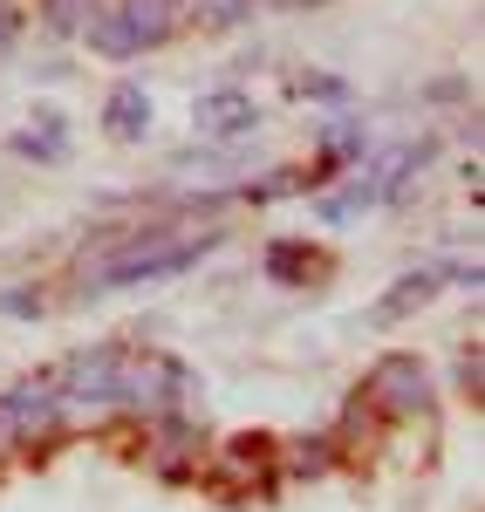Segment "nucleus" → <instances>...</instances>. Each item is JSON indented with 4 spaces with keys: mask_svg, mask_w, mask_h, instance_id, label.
<instances>
[{
    "mask_svg": "<svg viewBox=\"0 0 485 512\" xmlns=\"http://www.w3.org/2000/svg\"><path fill=\"white\" fill-rule=\"evenodd\" d=\"M178 369L164 355H144V362H117V403H137L151 417H171V396H178Z\"/></svg>",
    "mask_w": 485,
    "mask_h": 512,
    "instance_id": "7ed1b4c3",
    "label": "nucleus"
},
{
    "mask_svg": "<svg viewBox=\"0 0 485 512\" xmlns=\"http://www.w3.org/2000/svg\"><path fill=\"white\" fill-rule=\"evenodd\" d=\"M14 48V0H0V55Z\"/></svg>",
    "mask_w": 485,
    "mask_h": 512,
    "instance_id": "a211bd4d",
    "label": "nucleus"
},
{
    "mask_svg": "<svg viewBox=\"0 0 485 512\" xmlns=\"http://www.w3.org/2000/svg\"><path fill=\"white\" fill-rule=\"evenodd\" d=\"M363 205H376V185H369L363 171H356V178H349V185H335V192L322 198V219H356V212H363Z\"/></svg>",
    "mask_w": 485,
    "mask_h": 512,
    "instance_id": "ddd939ff",
    "label": "nucleus"
},
{
    "mask_svg": "<svg viewBox=\"0 0 485 512\" xmlns=\"http://www.w3.org/2000/svg\"><path fill=\"white\" fill-rule=\"evenodd\" d=\"M0 451H7V431H0Z\"/></svg>",
    "mask_w": 485,
    "mask_h": 512,
    "instance_id": "aec40b11",
    "label": "nucleus"
},
{
    "mask_svg": "<svg viewBox=\"0 0 485 512\" xmlns=\"http://www.w3.org/2000/svg\"><path fill=\"white\" fill-rule=\"evenodd\" d=\"M205 239H178V233H137L123 239L110 260H96L89 280L96 287H137V280H164V274H185L192 260H199Z\"/></svg>",
    "mask_w": 485,
    "mask_h": 512,
    "instance_id": "f257e3e1",
    "label": "nucleus"
},
{
    "mask_svg": "<svg viewBox=\"0 0 485 512\" xmlns=\"http://www.w3.org/2000/svg\"><path fill=\"white\" fill-rule=\"evenodd\" d=\"M192 123H199L205 137H240V130L260 123V110H253V96H246V89H212V96L192 103Z\"/></svg>",
    "mask_w": 485,
    "mask_h": 512,
    "instance_id": "423d86ee",
    "label": "nucleus"
},
{
    "mask_svg": "<svg viewBox=\"0 0 485 512\" xmlns=\"http://www.w3.org/2000/svg\"><path fill=\"white\" fill-rule=\"evenodd\" d=\"M48 28L55 35H82L89 28V0H48Z\"/></svg>",
    "mask_w": 485,
    "mask_h": 512,
    "instance_id": "dca6fc26",
    "label": "nucleus"
},
{
    "mask_svg": "<svg viewBox=\"0 0 485 512\" xmlns=\"http://www.w3.org/2000/svg\"><path fill=\"white\" fill-rule=\"evenodd\" d=\"M281 7H328V0H281Z\"/></svg>",
    "mask_w": 485,
    "mask_h": 512,
    "instance_id": "6ab92c4d",
    "label": "nucleus"
},
{
    "mask_svg": "<svg viewBox=\"0 0 485 512\" xmlns=\"http://www.w3.org/2000/svg\"><path fill=\"white\" fill-rule=\"evenodd\" d=\"M82 35H89V48H96V55H110V62H130V55H144L137 41L123 35V21H117V14H103V21H89Z\"/></svg>",
    "mask_w": 485,
    "mask_h": 512,
    "instance_id": "f8f14e48",
    "label": "nucleus"
},
{
    "mask_svg": "<svg viewBox=\"0 0 485 512\" xmlns=\"http://www.w3.org/2000/svg\"><path fill=\"white\" fill-rule=\"evenodd\" d=\"M0 315L35 321V315H41V294H28V287H7V294H0Z\"/></svg>",
    "mask_w": 485,
    "mask_h": 512,
    "instance_id": "f3484780",
    "label": "nucleus"
},
{
    "mask_svg": "<svg viewBox=\"0 0 485 512\" xmlns=\"http://www.w3.org/2000/svg\"><path fill=\"white\" fill-rule=\"evenodd\" d=\"M424 396H431V383H424V362H417V355H383V362L369 369V383H363V403L383 410V417H417Z\"/></svg>",
    "mask_w": 485,
    "mask_h": 512,
    "instance_id": "f03ea898",
    "label": "nucleus"
},
{
    "mask_svg": "<svg viewBox=\"0 0 485 512\" xmlns=\"http://www.w3.org/2000/svg\"><path fill=\"white\" fill-rule=\"evenodd\" d=\"M267 274L294 287V280H308V274H315V260H308V246H294V239H281V246H267Z\"/></svg>",
    "mask_w": 485,
    "mask_h": 512,
    "instance_id": "4468645a",
    "label": "nucleus"
},
{
    "mask_svg": "<svg viewBox=\"0 0 485 512\" xmlns=\"http://www.w3.org/2000/svg\"><path fill=\"white\" fill-rule=\"evenodd\" d=\"M185 14L199 21L205 35H226V28H240L246 14H253V0H185Z\"/></svg>",
    "mask_w": 485,
    "mask_h": 512,
    "instance_id": "9b49d317",
    "label": "nucleus"
},
{
    "mask_svg": "<svg viewBox=\"0 0 485 512\" xmlns=\"http://www.w3.org/2000/svg\"><path fill=\"white\" fill-rule=\"evenodd\" d=\"M62 403L69 410H82V403H117V355L96 349V355H76L69 369H62Z\"/></svg>",
    "mask_w": 485,
    "mask_h": 512,
    "instance_id": "20e7f679",
    "label": "nucleus"
},
{
    "mask_svg": "<svg viewBox=\"0 0 485 512\" xmlns=\"http://www.w3.org/2000/svg\"><path fill=\"white\" fill-rule=\"evenodd\" d=\"M103 130L123 137V144H144V130H151V96H144L137 82L110 89V103H103Z\"/></svg>",
    "mask_w": 485,
    "mask_h": 512,
    "instance_id": "6e6552de",
    "label": "nucleus"
},
{
    "mask_svg": "<svg viewBox=\"0 0 485 512\" xmlns=\"http://www.w3.org/2000/svg\"><path fill=\"white\" fill-rule=\"evenodd\" d=\"M301 96H315V103H349V82L328 76V69H301V82H294Z\"/></svg>",
    "mask_w": 485,
    "mask_h": 512,
    "instance_id": "2eb2a0df",
    "label": "nucleus"
},
{
    "mask_svg": "<svg viewBox=\"0 0 485 512\" xmlns=\"http://www.w3.org/2000/svg\"><path fill=\"white\" fill-rule=\"evenodd\" d=\"M0 431L7 437H48L55 431V390L48 383H14L0 396Z\"/></svg>",
    "mask_w": 485,
    "mask_h": 512,
    "instance_id": "39448f33",
    "label": "nucleus"
},
{
    "mask_svg": "<svg viewBox=\"0 0 485 512\" xmlns=\"http://www.w3.org/2000/svg\"><path fill=\"white\" fill-rule=\"evenodd\" d=\"M438 280H445L438 267H424V274H404L397 287H390V294H383V301H376V315H369V321H383V328H390V321L417 315V308H424V301L438 294Z\"/></svg>",
    "mask_w": 485,
    "mask_h": 512,
    "instance_id": "1a4fd4ad",
    "label": "nucleus"
},
{
    "mask_svg": "<svg viewBox=\"0 0 485 512\" xmlns=\"http://www.w3.org/2000/svg\"><path fill=\"white\" fill-rule=\"evenodd\" d=\"M117 21H123V35L137 41V48H158V41L178 35V21H185V0H123Z\"/></svg>",
    "mask_w": 485,
    "mask_h": 512,
    "instance_id": "0eeeda50",
    "label": "nucleus"
},
{
    "mask_svg": "<svg viewBox=\"0 0 485 512\" xmlns=\"http://www.w3.org/2000/svg\"><path fill=\"white\" fill-rule=\"evenodd\" d=\"M7 144H14L21 158H41V164H62V158H69V144H62V117H48V110L35 117V130H14Z\"/></svg>",
    "mask_w": 485,
    "mask_h": 512,
    "instance_id": "9d476101",
    "label": "nucleus"
}]
</instances>
